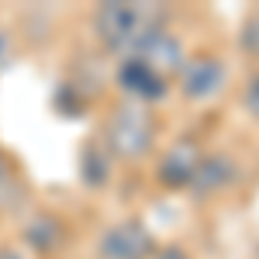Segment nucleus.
I'll use <instances>...</instances> for the list:
<instances>
[{
    "label": "nucleus",
    "mask_w": 259,
    "mask_h": 259,
    "mask_svg": "<svg viewBox=\"0 0 259 259\" xmlns=\"http://www.w3.org/2000/svg\"><path fill=\"white\" fill-rule=\"evenodd\" d=\"M162 24H166L162 4H100L94 11L97 38L124 59L135 56L152 35H159Z\"/></svg>",
    "instance_id": "1"
},
{
    "label": "nucleus",
    "mask_w": 259,
    "mask_h": 259,
    "mask_svg": "<svg viewBox=\"0 0 259 259\" xmlns=\"http://www.w3.org/2000/svg\"><path fill=\"white\" fill-rule=\"evenodd\" d=\"M152 135H156V124H152V114L149 107L132 100V104H121L118 111L107 121V149L121 156V159H139L149 152L152 145Z\"/></svg>",
    "instance_id": "2"
},
{
    "label": "nucleus",
    "mask_w": 259,
    "mask_h": 259,
    "mask_svg": "<svg viewBox=\"0 0 259 259\" xmlns=\"http://www.w3.org/2000/svg\"><path fill=\"white\" fill-rule=\"evenodd\" d=\"M225 80H228V69L218 56H197V59L183 62L180 69V90L187 100H211L225 90Z\"/></svg>",
    "instance_id": "3"
},
{
    "label": "nucleus",
    "mask_w": 259,
    "mask_h": 259,
    "mask_svg": "<svg viewBox=\"0 0 259 259\" xmlns=\"http://www.w3.org/2000/svg\"><path fill=\"white\" fill-rule=\"evenodd\" d=\"M152 245V235L139 221H118L100 239V259H149Z\"/></svg>",
    "instance_id": "4"
},
{
    "label": "nucleus",
    "mask_w": 259,
    "mask_h": 259,
    "mask_svg": "<svg viewBox=\"0 0 259 259\" xmlns=\"http://www.w3.org/2000/svg\"><path fill=\"white\" fill-rule=\"evenodd\" d=\"M118 83L132 94V100H139V104H149V100H159L166 94V76H159L152 66L139 56H128V59H121L118 66Z\"/></svg>",
    "instance_id": "5"
},
{
    "label": "nucleus",
    "mask_w": 259,
    "mask_h": 259,
    "mask_svg": "<svg viewBox=\"0 0 259 259\" xmlns=\"http://www.w3.org/2000/svg\"><path fill=\"white\" fill-rule=\"evenodd\" d=\"M200 159H204V156H200L197 149H194L190 142H183L177 149H169L166 159L159 162V180L166 187H190L194 177H197Z\"/></svg>",
    "instance_id": "6"
},
{
    "label": "nucleus",
    "mask_w": 259,
    "mask_h": 259,
    "mask_svg": "<svg viewBox=\"0 0 259 259\" xmlns=\"http://www.w3.org/2000/svg\"><path fill=\"white\" fill-rule=\"evenodd\" d=\"M139 59H145L159 76H166V73H173V69H183V45H180L166 28H162L159 35H152V38L142 45L139 52H135Z\"/></svg>",
    "instance_id": "7"
},
{
    "label": "nucleus",
    "mask_w": 259,
    "mask_h": 259,
    "mask_svg": "<svg viewBox=\"0 0 259 259\" xmlns=\"http://www.w3.org/2000/svg\"><path fill=\"white\" fill-rule=\"evenodd\" d=\"M232 159H225V156H204L197 166V177H194V190L197 194H214V190H221L228 180H232Z\"/></svg>",
    "instance_id": "8"
},
{
    "label": "nucleus",
    "mask_w": 259,
    "mask_h": 259,
    "mask_svg": "<svg viewBox=\"0 0 259 259\" xmlns=\"http://www.w3.org/2000/svg\"><path fill=\"white\" fill-rule=\"evenodd\" d=\"M83 180L100 187L107 180V159H104V145H87L83 152Z\"/></svg>",
    "instance_id": "9"
},
{
    "label": "nucleus",
    "mask_w": 259,
    "mask_h": 259,
    "mask_svg": "<svg viewBox=\"0 0 259 259\" xmlns=\"http://www.w3.org/2000/svg\"><path fill=\"white\" fill-rule=\"evenodd\" d=\"M242 45H245L252 56H259V14H252V18H249L245 31H242Z\"/></svg>",
    "instance_id": "10"
},
{
    "label": "nucleus",
    "mask_w": 259,
    "mask_h": 259,
    "mask_svg": "<svg viewBox=\"0 0 259 259\" xmlns=\"http://www.w3.org/2000/svg\"><path fill=\"white\" fill-rule=\"evenodd\" d=\"M11 59H14V41H11V35L0 28V73L11 66Z\"/></svg>",
    "instance_id": "11"
},
{
    "label": "nucleus",
    "mask_w": 259,
    "mask_h": 259,
    "mask_svg": "<svg viewBox=\"0 0 259 259\" xmlns=\"http://www.w3.org/2000/svg\"><path fill=\"white\" fill-rule=\"evenodd\" d=\"M245 107H249V114L259 118V76H252L249 87H245Z\"/></svg>",
    "instance_id": "12"
},
{
    "label": "nucleus",
    "mask_w": 259,
    "mask_h": 259,
    "mask_svg": "<svg viewBox=\"0 0 259 259\" xmlns=\"http://www.w3.org/2000/svg\"><path fill=\"white\" fill-rule=\"evenodd\" d=\"M7 177H11V162H7V156L0 152V183H4Z\"/></svg>",
    "instance_id": "13"
},
{
    "label": "nucleus",
    "mask_w": 259,
    "mask_h": 259,
    "mask_svg": "<svg viewBox=\"0 0 259 259\" xmlns=\"http://www.w3.org/2000/svg\"><path fill=\"white\" fill-rule=\"evenodd\" d=\"M0 259H24L18 249H0Z\"/></svg>",
    "instance_id": "14"
},
{
    "label": "nucleus",
    "mask_w": 259,
    "mask_h": 259,
    "mask_svg": "<svg viewBox=\"0 0 259 259\" xmlns=\"http://www.w3.org/2000/svg\"><path fill=\"white\" fill-rule=\"evenodd\" d=\"M159 259H187V256H183V252H180V249H169V252H162Z\"/></svg>",
    "instance_id": "15"
}]
</instances>
